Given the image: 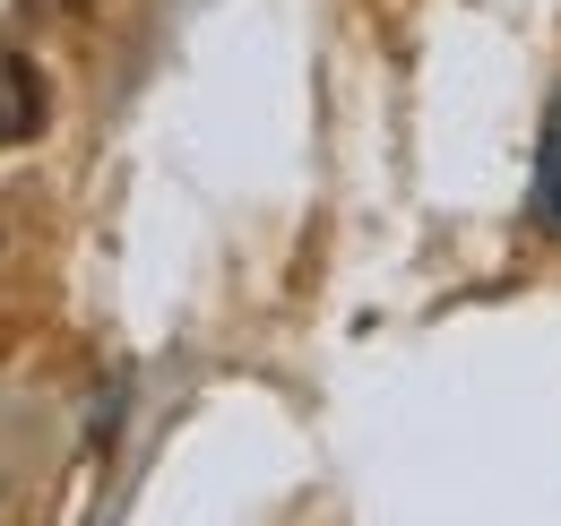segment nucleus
<instances>
[{
  "mask_svg": "<svg viewBox=\"0 0 561 526\" xmlns=\"http://www.w3.org/2000/svg\"><path fill=\"white\" fill-rule=\"evenodd\" d=\"M44 104H53L44 69L26 61L18 44H0V147H26V138L44 130Z\"/></svg>",
  "mask_w": 561,
  "mask_h": 526,
  "instance_id": "1",
  "label": "nucleus"
},
{
  "mask_svg": "<svg viewBox=\"0 0 561 526\" xmlns=\"http://www.w3.org/2000/svg\"><path fill=\"white\" fill-rule=\"evenodd\" d=\"M527 207L561 242V95H553V113H545V138H536V191H527Z\"/></svg>",
  "mask_w": 561,
  "mask_h": 526,
  "instance_id": "2",
  "label": "nucleus"
}]
</instances>
